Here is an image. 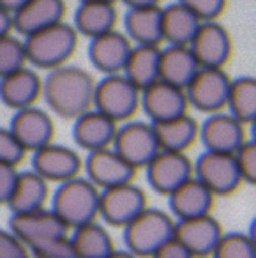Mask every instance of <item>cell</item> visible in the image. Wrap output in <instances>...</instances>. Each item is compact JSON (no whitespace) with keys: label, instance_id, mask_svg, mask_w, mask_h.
Masks as SVG:
<instances>
[{"label":"cell","instance_id":"6da1fadb","mask_svg":"<svg viewBox=\"0 0 256 258\" xmlns=\"http://www.w3.org/2000/svg\"><path fill=\"white\" fill-rule=\"evenodd\" d=\"M96 80L87 69L78 66H58L50 69L43 80L41 96L55 115L75 120L78 115L92 108Z\"/></svg>","mask_w":256,"mask_h":258},{"label":"cell","instance_id":"7a4b0ae2","mask_svg":"<svg viewBox=\"0 0 256 258\" xmlns=\"http://www.w3.org/2000/svg\"><path fill=\"white\" fill-rule=\"evenodd\" d=\"M99 193L87 177H73L58 184L51 197V211L69 226V230L96 221L99 216Z\"/></svg>","mask_w":256,"mask_h":258},{"label":"cell","instance_id":"3957f363","mask_svg":"<svg viewBox=\"0 0 256 258\" xmlns=\"http://www.w3.org/2000/svg\"><path fill=\"white\" fill-rule=\"evenodd\" d=\"M27 62L39 69H55L68 64L78 46V32L66 22H58L23 39Z\"/></svg>","mask_w":256,"mask_h":258},{"label":"cell","instance_id":"277c9868","mask_svg":"<svg viewBox=\"0 0 256 258\" xmlns=\"http://www.w3.org/2000/svg\"><path fill=\"white\" fill-rule=\"evenodd\" d=\"M175 219L161 209L145 207L124 226L125 249L138 258H150L173 237Z\"/></svg>","mask_w":256,"mask_h":258},{"label":"cell","instance_id":"5b68a950","mask_svg":"<svg viewBox=\"0 0 256 258\" xmlns=\"http://www.w3.org/2000/svg\"><path fill=\"white\" fill-rule=\"evenodd\" d=\"M92 108L113 118L117 124L131 120L140 108V89L122 73L104 75L94 87Z\"/></svg>","mask_w":256,"mask_h":258},{"label":"cell","instance_id":"8992f818","mask_svg":"<svg viewBox=\"0 0 256 258\" xmlns=\"http://www.w3.org/2000/svg\"><path fill=\"white\" fill-rule=\"evenodd\" d=\"M230 82L231 78L223 68H200L184 89L189 106L207 115L223 111Z\"/></svg>","mask_w":256,"mask_h":258},{"label":"cell","instance_id":"52a82bcc","mask_svg":"<svg viewBox=\"0 0 256 258\" xmlns=\"http://www.w3.org/2000/svg\"><path fill=\"white\" fill-rule=\"evenodd\" d=\"M111 147L136 170L143 168L159 151L152 124L143 120L122 122L117 127Z\"/></svg>","mask_w":256,"mask_h":258},{"label":"cell","instance_id":"ba28073f","mask_svg":"<svg viewBox=\"0 0 256 258\" xmlns=\"http://www.w3.org/2000/svg\"><path fill=\"white\" fill-rule=\"evenodd\" d=\"M193 177L198 179L214 197L231 195L242 184L233 156L224 152L203 151L193 161Z\"/></svg>","mask_w":256,"mask_h":258},{"label":"cell","instance_id":"9c48e42d","mask_svg":"<svg viewBox=\"0 0 256 258\" xmlns=\"http://www.w3.org/2000/svg\"><path fill=\"white\" fill-rule=\"evenodd\" d=\"M143 168L149 186L164 197L193 177V161L185 156V152L177 151L159 149Z\"/></svg>","mask_w":256,"mask_h":258},{"label":"cell","instance_id":"30bf717a","mask_svg":"<svg viewBox=\"0 0 256 258\" xmlns=\"http://www.w3.org/2000/svg\"><path fill=\"white\" fill-rule=\"evenodd\" d=\"M145 207V193L133 182L101 189L99 193V216L111 226L124 228Z\"/></svg>","mask_w":256,"mask_h":258},{"label":"cell","instance_id":"8fae6325","mask_svg":"<svg viewBox=\"0 0 256 258\" xmlns=\"http://www.w3.org/2000/svg\"><path fill=\"white\" fill-rule=\"evenodd\" d=\"M82 168H85L87 179L97 189H108V187L133 182L136 173V168H133L111 145L90 151Z\"/></svg>","mask_w":256,"mask_h":258},{"label":"cell","instance_id":"7c38bea8","mask_svg":"<svg viewBox=\"0 0 256 258\" xmlns=\"http://www.w3.org/2000/svg\"><path fill=\"white\" fill-rule=\"evenodd\" d=\"M223 235L219 221L209 214L175 219L173 239H177L195 258H210Z\"/></svg>","mask_w":256,"mask_h":258},{"label":"cell","instance_id":"4fadbf2b","mask_svg":"<svg viewBox=\"0 0 256 258\" xmlns=\"http://www.w3.org/2000/svg\"><path fill=\"white\" fill-rule=\"evenodd\" d=\"M140 106L149 117V122L156 124L187 113L189 103L184 89L163 80H156L149 87L140 90Z\"/></svg>","mask_w":256,"mask_h":258},{"label":"cell","instance_id":"5bb4252c","mask_svg":"<svg viewBox=\"0 0 256 258\" xmlns=\"http://www.w3.org/2000/svg\"><path fill=\"white\" fill-rule=\"evenodd\" d=\"M8 228L25 244L27 247L41 240L51 239V237L68 235L71 230L69 226L55 214L53 211L46 209V205L41 209L22 214H11Z\"/></svg>","mask_w":256,"mask_h":258},{"label":"cell","instance_id":"9a60e30c","mask_svg":"<svg viewBox=\"0 0 256 258\" xmlns=\"http://www.w3.org/2000/svg\"><path fill=\"white\" fill-rule=\"evenodd\" d=\"M82 165L83 161L78 152L68 145L50 142L32 152V170L48 182L60 184L80 175Z\"/></svg>","mask_w":256,"mask_h":258},{"label":"cell","instance_id":"2e32d148","mask_svg":"<svg viewBox=\"0 0 256 258\" xmlns=\"http://www.w3.org/2000/svg\"><path fill=\"white\" fill-rule=\"evenodd\" d=\"M231 48L233 44L230 34L216 20L200 23L195 37L189 43V50L200 68H223L230 60Z\"/></svg>","mask_w":256,"mask_h":258},{"label":"cell","instance_id":"e0dca14e","mask_svg":"<svg viewBox=\"0 0 256 258\" xmlns=\"http://www.w3.org/2000/svg\"><path fill=\"white\" fill-rule=\"evenodd\" d=\"M198 137L205 151L233 154L235 149L245 140V125L230 113L216 111L209 113L202 125H198Z\"/></svg>","mask_w":256,"mask_h":258},{"label":"cell","instance_id":"ac0fdd59","mask_svg":"<svg viewBox=\"0 0 256 258\" xmlns=\"http://www.w3.org/2000/svg\"><path fill=\"white\" fill-rule=\"evenodd\" d=\"M9 129L25 151H36L43 145L53 142L55 125L50 113L36 104L15 110Z\"/></svg>","mask_w":256,"mask_h":258},{"label":"cell","instance_id":"d6986e66","mask_svg":"<svg viewBox=\"0 0 256 258\" xmlns=\"http://www.w3.org/2000/svg\"><path fill=\"white\" fill-rule=\"evenodd\" d=\"M118 124L96 108H89L73 120V140L83 151H97L110 147Z\"/></svg>","mask_w":256,"mask_h":258},{"label":"cell","instance_id":"ffe728a7","mask_svg":"<svg viewBox=\"0 0 256 258\" xmlns=\"http://www.w3.org/2000/svg\"><path fill=\"white\" fill-rule=\"evenodd\" d=\"M131 48L133 43L127 39L125 34L118 32V30H110L103 36L90 39L89 60L103 75L122 73L129 53H131Z\"/></svg>","mask_w":256,"mask_h":258},{"label":"cell","instance_id":"44dd1931","mask_svg":"<svg viewBox=\"0 0 256 258\" xmlns=\"http://www.w3.org/2000/svg\"><path fill=\"white\" fill-rule=\"evenodd\" d=\"M64 0H27L18 11L13 13V29L27 37L37 30L64 22Z\"/></svg>","mask_w":256,"mask_h":258},{"label":"cell","instance_id":"7402d4cb","mask_svg":"<svg viewBox=\"0 0 256 258\" xmlns=\"http://www.w3.org/2000/svg\"><path fill=\"white\" fill-rule=\"evenodd\" d=\"M41 89L43 80L34 69L25 66L0 78V101L13 110L32 106L39 99Z\"/></svg>","mask_w":256,"mask_h":258},{"label":"cell","instance_id":"603a6c76","mask_svg":"<svg viewBox=\"0 0 256 258\" xmlns=\"http://www.w3.org/2000/svg\"><path fill=\"white\" fill-rule=\"evenodd\" d=\"M214 198L216 197L198 179L191 177L168 195V205L173 219H185L209 214Z\"/></svg>","mask_w":256,"mask_h":258},{"label":"cell","instance_id":"cb8c5ba5","mask_svg":"<svg viewBox=\"0 0 256 258\" xmlns=\"http://www.w3.org/2000/svg\"><path fill=\"white\" fill-rule=\"evenodd\" d=\"M48 195H50L48 180H44L34 170H25V172H18L13 193L6 205L9 207L11 214L30 212L44 207Z\"/></svg>","mask_w":256,"mask_h":258},{"label":"cell","instance_id":"d4e9b609","mask_svg":"<svg viewBox=\"0 0 256 258\" xmlns=\"http://www.w3.org/2000/svg\"><path fill=\"white\" fill-rule=\"evenodd\" d=\"M161 15H163V8H159V6L131 8L124 16V27L127 39L135 44L159 46L163 43Z\"/></svg>","mask_w":256,"mask_h":258},{"label":"cell","instance_id":"484cf974","mask_svg":"<svg viewBox=\"0 0 256 258\" xmlns=\"http://www.w3.org/2000/svg\"><path fill=\"white\" fill-rule=\"evenodd\" d=\"M117 20V9L111 2H80V8L75 13V30L94 39L115 30Z\"/></svg>","mask_w":256,"mask_h":258},{"label":"cell","instance_id":"4316f807","mask_svg":"<svg viewBox=\"0 0 256 258\" xmlns=\"http://www.w3.org/2000/svg\"><path fill=\"white\" fill-rule=\"evenodd\" d=\"M200 69L189 46L168 44L159 53V80L185 89L195 73Z\"/></svg>","mask_w":256,"mask_h":258},{"label":"cell","instance_id":"83f0119b","mask_svg":"<svg viewBox=\"0 0 256 258\" xmlns=\"http://www.w3.org/2000/svg\"><path fill=\"white\" fill-rule=\"evenodd\" d=\"M200 23L202 22L177 0L173 4L163 8V15H161L163 41L168 44H175V46H189Z\"/></svg>","mask_w":256,"mask_h":258},{"label":"cell","instance_id":"f1b7e54d","mask_svg":"<svg viewBox=\"0 0 256 258\" xmlns=\"http://www.w3.org/2000/svg\"><path fill=\"white\" fill-rule=\"evenodd\" d=\"M152 127L159 149H163V151L185 152V149L191 147L198 138V122L189 113L168 118L163 122H156V124H152Z\"/></svg>","mask_w":256,"mask_h":258},{"label":"cell","instance_id":"f546056e","mask_svg":"<svg viewBox=\"0 0 256 258\" xmlns=\"http://www.w3.org/2000/svg\"><path fill=\"white\" fill-rule=\"evenodd\" d=\"M159 46L133 44L122 75L135 83L140 90H143L150 83L159 80Z\"/></svg>","mask_w":256,"mask_h":258},{"label":"cell","instance_id":"4dcf8cb0","mask_svg":"<svg viewBox=\"0 0 256 258\" xmlns=\"http://www.w3.org/2000/svg\"><path fill=\"white\" fill-rule=\"evenodd\" d=\"M69 239L76 258H104L115 249L111 235L96 221L73 228Z\"/></svg>","mask_w":256,"mask_h":258},{"label":"cell","instance_id":"1f68e13d","mask_svg":"<svg viewBox=\"0 0 256 258\" xmlns=\"http://www.w3.org/2000/svg\"><path fill=\"white\" fill-rule=\"evenodd\" d=\"M228 113L233 115L244 125L256 120V80L252 76H238L230 82L226 97Z\"/></svg>","mask_w":256,"mask_h":258},{"label":"cell","instance_id":"d6a6232c","mask_svg":"<svg viewBox=\"0 0 256 258\" xmlns=\"http://www.w3.org/2000/svg\"><path fill=\"white\" fill-rule=\"evenodd\" d=\"M210 258H256L254 237L244 232H223Z\"/></svg>","mask_w":256,"mask_h":258},{"label":"cell","instance_id":"836d02e7","mask_svg":"<svg viewBox=\"0 0 256 258\" xmlns=\"http://www.w3.org/2000/svg\"><path fill=\"white\" fill-rule=\"evenodd\" d=\"M27 66V51L22 39L6 34L0 37V78Z\"/></svg>","mask_w":256,"mask_h":258},{"label":"cell","instance_id":"e575fe53","mask_svg":"<svg viewBox=\"0 0 256 258\" xmlns=\"http://www.w3.org/2000/svg\"><path fill=\"white\" fill-rule=\"evenodd\" d=\"M30 258H76L71 239L68 235L51 237L27 247Z\"/></svg>","mask_w":256,"mask_h":258},{"label":"cell","instance_id":"d590c367","mask_svg":"<svg viewBox=\"0 0 256 258\" xmlns=\"http://www.w3.org/2000/svg\"><path fill=\"white\" fill-rule=\"evenodd\" d=\"M233 161L237 166V172L244 184L256 182V140L254 138H245L237 149H235Z\"/></svg>","mask_w":256,"mask_h":258},{"label":"cell","instance_id":"8d00e7d4","mask_svg":"<svg viewBox=\"0 0 256 258\" xmlns=\"http://www.w3.org/2000/svg\"><path fill=\"white\" fill-rule=\"evenodd\" d=\"M27 151L23 145L16 140L13 131L9 127H0V163L8 165H18L25 158Z\"/></svg>","mask_w":256,"mask_h":258},{"label":"cell","instance_id":"74e56055","mask_svg":"<svg viewBox=\"0 0 256 258\" xmlns=\"http://www.w3.org/2000/svg\"><path fill=\"white\" fill-rule=\"evenodd\" d=\"M200 22H212L223 13L226 0H178Z\"/></svg>","mask_w":256,"mask_h":258},{"label":"cell","instance_id":"f35d334b","mask_svg":"<svg viewBox=\"0 0 256 258\" xmlns=\"http://www.w3.org/2000/svg\"><path fill=\"white\" fill-rule=\"evenodd\" d=\"M0 258H30L27 246L9 228H0Z\"/></svg>","mask_w":256,"mask_h":258},{"label":"cell","instance_id":"ab89813d","mask_svg":"<svg viewBox=\"0 0 256 258\" xmlns=\"http://www.w3.org/2000/svg\"><path fill=\"white\" fill-rule=\"evenodd\" d=\"M16 177H18V170L15 165H8V163H0V205H6L13 193Z\"/></svg>","mask_w":256,"mask_h":258},{"label":"cell","instance_id":"60d3db41","mask_svg":"<svg viewBox=\"0 0 256 258\" xmlns=\"http://www.w3.org/2000/svg\"><path fill=\"white\" fill-rule=\"evenodd\" d=\"M150 258H195V256H193L177 239L171 237V239L168 240V242H164Z\"/></svg>","mask_w":256,"mask_h":258},{"label":"cell","instance_id":"b9f144b4","mask_svg":"<svg viewBox=\"0 0 256 258\" xmlns=\"http://www.w3.org/2000/svg\"><path fill=\"white\" fill-rule=\"evenodd\" d=\"M13 30V15L4 8H0V37L6 34H11Z\"/></svg>","mask_w":256,"mask_h":258},{"label":"cell","instance_id":"7bdbcfd3","mask_svg":"<svg viewBox=\"0 0 256 258\" xmlns=\"http://www.w3.org/2000/svg\"><path fill=\"white\" fill-rule=\"evenodd\" d=\"M129 9L131 8H150V6H159L161 0H122Z\"/></svg>","mask_w":256,"mask_h":258},{"label":"cell","instance_id":"ee69618b","mask_svg":"<svg viewBox=\"0 0 256 258\" xmlns=\"http://www.w3.org/2000/svg\"><path fill=\"white\" fill-rule=\"evenodd\" d=\"M27 0H0V8H4L8 13H16L23 4H25Z\"/></svg>","mask_w":256,"mask_h":258},{"label":"cell","instance_id":"f6af8a7d","mask_svg":"<svg viewBox=\"0 0 256 258\" xmlns=\"http://www.w3.org/2000/svg\"><path fill=\"white\" fill-rule=\"evenodd\" d=\"M104 258H138V256H135L133 253H129L127 249H120V251L113 249L108 256H104Z\"/></svg>","mask_w":256,"mask_h":258},{"label":"cell","instance_id":"bcb514c9","mask_svg":"<svg viewBox=\"0 0 256 258\" xmlns=\"http://www.w3.org/2000/svg\"><path fill=\"white\" fill-rule=\"evenodd\" d=\"M80 2H111V4H115L117 0H80Z\"/></svg>","mask_w":256,"mask_h":258}]
</instances>
